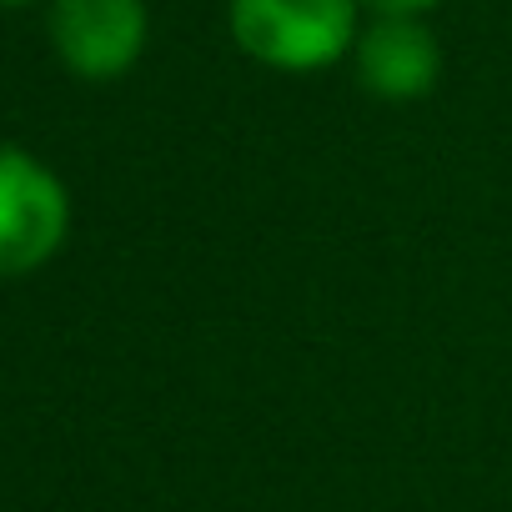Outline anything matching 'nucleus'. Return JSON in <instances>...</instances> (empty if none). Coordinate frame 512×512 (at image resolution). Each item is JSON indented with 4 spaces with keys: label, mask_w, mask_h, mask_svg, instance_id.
Segmentation results:
<instances>
[{
    "label": "nucleus",
    "mask_w": 512,
    "mask_h": 512,
    "mask_svg": "<svg viewBox=\"0 0 512 512\" xmlns=\"http://www.w3.org/2000/svg\"><path fill=\"white\" fill-rule=\"evenodd\" d=\"M226 31L246 61L312 76L352 56L362 0H226Z\"/></svg>",
    "instance_id": "f257e3e1"
},
{
    "label": "nucleus",
    "mask_w": 512,
    "mask_h": 512,
    "mask_svg": "<svg viewBox=\"0 0 512 512\" xmlns=\"http://www.w3.org/2000/svg\"><path fill=\"white\" fill-rule=\"evenodd\" d=\"M71 201L31 151L0 146V277H26L61 251Z\"/></svg>",
    "instance_id": "f03ea898"
},
{
    "label": "nucleus",
    "mask_w": 512,
    "mask_h": 512,
    "mask_svg": "<svg viewBox=\"0 0 512 512\" xmlns=\"http://www.w3.org/2000/svg\"><path fill=\"white\" fill-rule=\"evenodd\" d=\"M151 36L146 0H56L51 6V46L81 81L126 76Z\"/></svg>",
    "instance_id": "7ed1b4c3"
},
{
    "label": "nucleus",
    "mask_w": 512,
    "mask_h": 512,
    "mask_svg": "<svg viewBox=\"0 0 512 512\" xmlns=\"http://www.w3.org/2000/svg\"><path fill=\"white\" fill-rule=\"evenodd\" d=\"M352 66L377 101H422L442 76V46L427 16H372L352 46Z\"/></svg>",
    "instance_id": "20e7f679"
},
{
    "label": "nucleus",
    "mask_w": 512,
    "mask_h": 512,
    "mask_svg": "<svg viewBox=\"0 0 512 512\" xmlns=\"http://www.w3.org/2000/svg\"><path fill=\"white\" fill-rule=\"evenodd\" d=\"M437 6L442 0H362V11H372V16H427Z\"/></svg>",
    "instance_id": "39448f33"
},
{
    "label": "nucleus",
    "mask_w": 512,
    "mask_h": 512,
    "mask_svg": "<svg viewBox=\"0 0 512 512\" xmlns=\"http://www.w3.org/2000/svg\"><path fill=\"white\" fill-rule=\"evenodd\" d=\"M0 6H31V0H0Z\"/></svg>",
    "instance_id": "423d86ee"
}]
</instances>
